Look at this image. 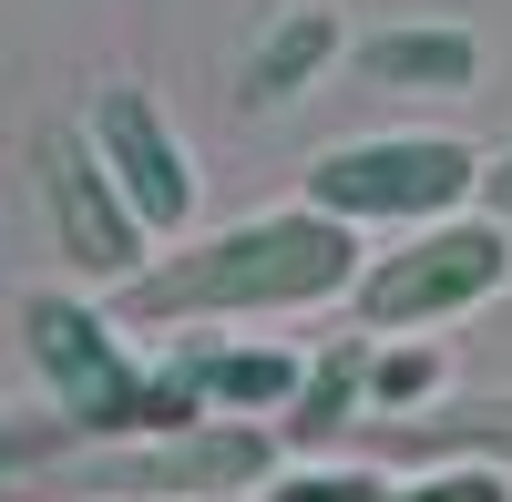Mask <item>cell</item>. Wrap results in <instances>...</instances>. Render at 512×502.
Instances as JSON below:
<instances>
[{
  "label": "cell",
  "mask_w": 512,
  "mask_h": 502,
  "mask_svg": "<svg viewBox=\"0 0 512 502\" xmlns=\"http://www.w3.org/2000/svg\"><path fill=\"white\" fill-rule=\"evenodd\" d=\"M175 380L205 410H287L297 390H308V369H297L287 349H185Z\"/></svg>",
  "instance_id": "cell-9"
},
{
  "label": "cell",
  "mask_w": 512,
  "mask_h": 502,
  "mask_svg": "<svg viewBox=\"0 0 512 502\" xmlns=\"http://www.w3.org/2000/svg\"><path fill=\"white\" fill-rule=\"evenodd\" d=\"M482 195H492L502 216H512V154H492V164H482Z\"/></svg>",
  "instance_id": "cell-15"
},
{
  "label": "cell",
  "mask_w": 512,
  "mask_h": 502,
  "mask_svg": "<svg viewBox=\"0 0 512 502\" xmlns=\"http://www.w3.org/2000/svg\"><path fill=\"white\" fill-rule=\"evenodd\" d=\"M82 134L103 144L113 185L134 195V216H144L154 236H185V226H195V164H185L175 123H164V103L144 93V82H103L93 113H82Z\"/></svg>",
  "instance_id": "cell-7"
},
{
  "label": "cell",
  "mask_w": 512,
  "mask_h": 502,
  "mask_svg": "<svg viewBox=\"0 0 512 502\" xmlns=\"http://www.w3.org/2000/svg\"><path fill=\"white\" fill-rule=\"evenodd\" d=\"M400 502H512V472H492V462H451V472H431V482H410Z\"/></svg>",
  "instance_id": "cell-14"
},
{
  "label": "cell",
  "mask_w": 512,
  "mask_h": 502,
  "mask_svg": "<svg viewBox=\"0 0 512 502\" xmlns=\"http://www.w3.org/2000/svg\"><path fill=\"white\" fill-rule=\"evenodd\" d=\"M41 195H52L62 257H72L82 277H103V287L144 277V236H154V226L134 216V195L113 185V164H103L93 134H41Z\"/></svg>",
  "instance_id": "cell-6"
},
{
  "label": "cell",
  "mask_w": 512,
  "mask_h": 502,
  "mask_svg": "<svg viewBox=\"0 0 512 502\" xmlns=\"http://www.w3.org/2000/svg\"><path fill=\"white\" fill-rule=\"evenodd\" d=\"M359 226L328 216V205H287V216H246L205 246H175L144 277L113 287L123 328H205V318H287L318 298H349L359 287Z\"/></svg>",
  "instance_id": "cell-1"
},
{
  "label": "cell",
  "mask_w": 512,
  "mask_h": 502,
  "mask_svg": "<svg viewBox=\"0 0 512 502\" xmlns=\"http://www.w3.org/2000/svg\"><path fill=\"white\" fill-rule=\"evenodd\" d=\"M277 451H287V431L246 421V410H205L195 431H164V441H123V472H113V492H144V502L267 492V482H277Z\"/></svg>",
  "instance_id": "cell-5"
},
{
  "label": "cell",
  "mask_w": 512,
  "mask_h": 502,
  "mask_svg": "<svg viewBox=\"0 0 512 502\" xmlns=\"http://www.w3.org/2000/svg\"><path fill=\"white\" fill-rule=\"evenodd\" d=\"M472 185H482V154L451 134H369L308 164V205L349 226H431V216H461Z\"/></svg>",
  "instance_id": "cell-4"
},
{
  "label": "cell",
  "mask_w": 512,
  "mask_h": 502,
  "mask_svg": "<svg viewBox=\"0 0 512 502\" xmlns=\"http://www.w3.org/2000/svg\"><path fill=\"white\" fill-rule=\"evenodd\" d=\"M441 380H451L441 349H390V339H379V359H369V410H420Z\"/></svg>",
  "instance_id": "cell-12"
},
{
  "label": "cell",
  "mask_w": 512,
  "mask_h": 502,
  "mask_svg": "<svg viewBox=\"0 0 512 502\" xmlns=\"http://www.w3.org/2000/svg\"><path fill=\"white\" fill-rule=\"evenodd\" d=\"M328 62H338V21L308 0V11H287V21L256 41V52H246V103L267 113V103H287V93H308Z\"/></svg>",
  "instance_id": "cell-11"
},
{
  "label": "cell",
  "mask_w": 512,
  "mask_h": 502,
  "mask_svg": "<svg viewBox=\"0 0 512 502\" xmlns=\"http://www.w3.org/2000/svg\"><path fill=\"white\" fill-rule=\"evenodd\" d=\"M359 72L390 82V93H472L482 82V41L472 31H369Z\"/></svg>",
  "instance_id": "cell-8"
},
{
  "label": "cell",
  "mask_w": 512,
  "mask_h": 502,
  "mask_svg": "<svg viewBox=\"0 0 512 502\" xmlns=\"http://www.w3.org/2000/svg\"><path fill=\"white\" fill-rule=\"evenodd\" d=\"M134 502H144V492H134Z\"/></svg>",
  "instance_id": "cell-16"
},
{
  "label": "cell",
  "mask_w": 512,
  "mask_h": 502,
  "mask_svg": "<svg viewBox=\"0 0 512 502\" xmlns=\"http://www.w3.org/2000/svg\"><path fill=\"white\" fill-rule=\"evenodd\" d=\"M21 349H31L52 410L82 441H164V431L205 421V400L175 380V369H144L134 349H123L113 308H82V298H62V287H31L21 298Z\"/></svg>",
  "instance_id": "cell-2"
},
{
  "label": "cell",
  "mask_w": 512,
  "mask_h": 502,
  "mask_svg": "<svg viewBox=\"0 0 512 502\" xmlns=\"http://www.w3.org/2000/svg\"><path fill=\"white\" fill-rule=\"evenodd\" d=\"M256 502H400L379 472H287V482H267Z\"/></svg>",
  "instance_id": "cell-13"
},
{
  "label": "cell",
  "mask_w": 512,
  "mask_h": 502,
  "mask_svg": "<svg viewBox=\"0 0 512 502\" xmlns=\"http://www.w3.org/2000/svg\"><path fill=\"white\" fill-rule=\"evenodd\" d=\"M512 287V236L492 216H431L410 226V246H379V257L359 267L349 308L369 339H390V328H431V318H461Z\"/></svg>",
  "instance_id": "cell-3"
},
{
  "label": "cell",
  "mask_w": 512,
  "mask_h": 502,
  "mask_svg": "<svg viewBox=\"0 0 512 502\" xmlns=\"http://www.w3.org/2000/svg\"><path fill=\"white\" fill-rule=\"evenodd\" d=\"M369 359H379V339H338L328 359H308V390L287 400V441H297V451L338 441V431L369 410Z\"/></svg>",
  "instance_id": "cell-10"
}]
</instances>
